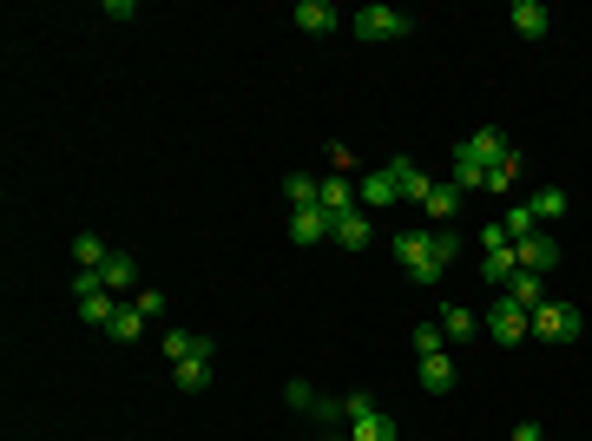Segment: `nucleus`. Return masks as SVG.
Returning a JSON list of instances; mask_svg holds the SVG:
<instances>
[{
    "mask_svg": "<svg viewBox=\"0 0 592 441\" xmlns=\"http://www.w3.org/2000/svg\"><path fill=\"white\" fill-rule=\"evenodd\" d=\"M395 257H402V270L415 277V284H441V257H435V231H402L395 237Z\"/></svg>",
    "mask_w": 592,
    "mask_h": 441,
    "instance_id": "f257e3e1",
    "label": "nucleus"
},
{
    "mask_svg": "<svg viewBox=\"0 0 592 441\" xmlns=\"http://www.w3.org/2000/svg\"><path fill=\"white\" fill-rule=\"evenodd\" d=\"M579 330H586V310H579V303H540V310H533V336H540V343H573Z\"/></svg>",
    "mask_w": 592,
    "mask_h": 441,
    "instance_id": "f03ea898",
    "label": "nucleus"
},
{
    "mask_svg": "<svg viewBox=\"0 0 592 441\" xmlns=\"http://www.w3.org/2000/svg\"><path fill=\"white\" fill-rule=\"evenodd\" d=\"M481 330H487V343L514 349V343H527V336H533V316H527V310H514L507 297H494V303H487V323H481Z\"/></svg>",
    "mask_w": 592,
    "mask_h": 441,
    "instance_id": "7ed1b4c3",
    "label": "nucleus"
},
{
    "mask_svg": "<svg viewBox=\"0 0 592 441\" xmlns=\"http://www.w3.org/2000/svg\"><path fill=\"white\" fill-rule=\"evenodd\" d=\"M395 198H402V185H395L389 165H375V172H362V178H356V205L369 211V218H375V211H389Z\"/></svg>",
    "mask_w": 592,
    "mask_h": 441,
    "instance_id": "20e7f679",
    "label": "nucleus"
},
{
    "mask_svg": "<svg viewBox=\"0 0 592 441\" xmlns=\"http://www.w3.org/2000/svg\"><path fill=\"white\" fill-rule=\"evenodd\" d=\"M356 33H362V40H402V33H408V14H395V7H362V14H356Z\"/></svg>",
    "mask_w": 592,
    "mask_h": 441,
    "instance_id": "39448f33",
    "label": "nucleus"
},
{
    "mask_svg": "<svg viewBox=\"0 0 592 441\" xmlns=\"http://www.w3.org/2000/svg\"><path fill=\"white\" fill-rule=\"evenodd\" d=\"M329 237H336V244H343V251H362V244H369V237H375V218H369V211H343V218H329Z\"/></svg>",
    "mask_w": 592,
    "mask_h": 441,
    "instance_id": "423d86ee",
    "label": "nucleus"
},
{
    "mask_svg": "<svg viewBox=\"0 0 592 441\" xmlns=\"http://www.w3.org/2000/svg\"><path fill=\"white\" fill-rule=\"evenodd\" d=\"M132 284H139V264L125 251H112L106 264H99V290H112V297H132Z\"/></svg>",
    "mask_w": 592,
    "mask_h": 441,
    "instance_id": "0eeeda50",
    "label": "nucleus"
},
{
    "mask_svg": "<svg viewBox=\"0 0 592 441\" xmlns=\"http://www.w3.org/2000/svg\"><path fill=\"white\" fill-rule=\"evenodd\" d=\"M514 257H520V270H533V277H546V270L560 264V244H553V237H527V244H514Z\"/></svg>",
    "mask_w": 592,
    "mask_h": 441,
    "instance_id": "6e6552de",
    "label": "nucleus"
},
{
    "mask_svg": "<svg viewBox=\"0 0 592 441\" xmlns=\"http://www.w3.org/2000/svg\"><path fill=\"white\" fill-rule=\"evenodd\" d=\"M507 20H514L520 40H546V27H553V14H546L540 0H514V7H507Z\"/></svg>",
    "mask_w": 592,
    "mask_h": 441,
    "instance_id": "1a4fd4ad",
    "label": "nucleus"
},
{
    "mask_svg": "<svg viewBox=\"0 0 592 441\" xmlns=\"http://www.w3.org/2000/svg\"><path fill=\"white\" fill-rule=\"evenodd\" d=\"M461 152H468L474 165H487V172H494V165H500V158H507V152H514V145L500 139L494 126H481V132H474V139H461Z\"/></svg>",
    "mask_w": 592,
    "mask_h": 441,
    "instance_id": "9d476101",
    "label": "nucleus"
},
{
    "mask_svg": "<svg viewBox=\"0 0 592 441\" xmlns=\"http://www.w3.org/2000/svg\"><path fill=\"white\" fill-rule=\"evenodd\" d=\"M389 172H395V185H402V198H415V205H428V191H435V178L421 172L415 158H389Z\"/></svg>",
    "mask_w": 592,
    "mask_h": 441,
    "instance_id": "9b49d317",
    "label": "nucleus"
},
{
    "mask_svg": "<svg viewBox=\"0 0 592 441\" xmlns=\"http://www.w3.org/2000/svg\"><path fill=\"white\" fill-rule=\"evenodd\" d=\"M461 198H468V191L454 185V178H435V191H428V205H421V211H428L435 224H448V218H461Z\"/></svg>",
    "mask_w": 592,
    "mask_h": 441,
    "instance_id": "f8f14e48",
    "label": "nucleus"
},
{
    "mask_svg": "<svg viewBox=\"0 0 592 441\" xmlns=\"http://www.w3.org/2000/svg\"><path fill=\"white\" fill-rule=\"evenodd\" d=\"M290 20H296L303 33H329V27H336L343 14H336L329 0H296V7H290Z\"/></svg>",
    "mask_w": 592,
    "mask_h": 441,
    "instance_id": "ddd939ff",
    "label": "nucleus"
},
{
    "mask_svg": "<svg viewBox=\"0 0 592 441\" xmlns=\"http://www.w3.org/2000/svg\"><path fill=\"white\" fill-rule=\"evenodd\" d=\"M165 363H191V356H211V336H191V330H165Z\"/></svg>",
    "mask_w": 592,
    "mask_h": 441,
    "instance_id": "4468645a",
    "label": "nucleus"
},
{
    "mask_svg": "<svg viewBox=\"0 0 592 441\" xmlns=\"http://www.w3.org/2000/svg\"><path fill=\"white\" fill-rule=\"evenodd\" d=\"M520 277V257H514V244H507V251H481V284H514Z\"/></svg>",
    "mask_w": 592,
    "mask_h": 441,
    "instance_id": "2eb2a0df",
    "label": "nucleus"
},
{
    "mask_svg": "<svg viewBox=\"0 0 592 441\" xmlns=\"http://www.w3.org/2000/svg\"><path fill=\"white\" fill-rule=\"evenodd\" d=\"M290 237H296V244H323V237H329V218H323V205H303V211H290Z\"/></svg>",
    "mask_w": 592,
    "mask_h": 441,
    "instance_id": "dca6fc26",
    "label": "nucleus"
},
{
    "mask_svg": "<svg viewBox=\"0 0 592 441\" xmlns=\"http://www.w3.org/2000/svg\"><path fill=\"white\" fill-rule=\"evenodd\" d=\"M500 297H507V303H514V310H540V303H546V290H540V277H533V270H520V277H514V284H507V290H500Z\"/></svg>",
    "mask_w": 592,
    "mask_h": 441,
    "instance_id": "f3484780",
    "label": "nucleus"
},
{
    "mask_svg": "<svg viewBox=\"0 0 592 441\" xmlns=\"http://www.w3.org/2000/svg\"><path fill=\"white\" fill-rule=\"evenodd\" d=\"M441 330H448V343H468V336H481V316H474L468 303H448V310H441Z\"/></svg>",
    "mask_w": 592,
    "mask_h": 441,
    "instance_id": "a211bd4d",
    "label": "nucleus"
},
{
    "mask_svg": "<svg viewBox=\"0 0 592 441\" xmlns=\"http://www.w3.org/2000/svg\"><path fill=\"white\" fill-rule=\"evenodd\" d=\"M316 205H323V218H343V211H356V185H349V178H323V198H316Z\"/></svg>",
    "mask_w": 592,
    "mask_h": 441,
    "instance_id": "6ab92c4d",
    "label": "nucleus"
},
{
    "mask_svg": "<svg viewBox=\"0 0 592 441\" xmlns=\"http://www.w3.org/2000/svg\"><path fill=\"white\" fill-rule=\"evenodd\" d=\"M79 316H86L93 330H106L112 316H119V297H112V290H86V297H79Z\"/></svg>",
    "mask_w": 592,
    "mask_h": 441,
    "instance_id": "aec40b11",
    "label": "nucleus"
},
{
    "mask_svg": "<svg viewBox=\"0 0 592 441\" xmlns=\"http://www.w3.org/2000/svg\"><path fill=\"white\" fill-rule=\"evenodd\" d=\"M527 211H533L540 224H560V218H566V191H560V185H540V191L527 198Z\"/></svg>",
    "mask_w": 592,
    "mask_h": 441,
    "instance_id": "412c9836",
    "label": "nucleus"
},
{
    "mask_svg": "<svg viewBox=\"0 0 592 441\" xmlns=\"http://www.w3.org/2000/svg\"><path fill=\"white\" fill-rule=\"evenodd\" d=\"M500 231H507V244H527V237H540V218L527 211V198H520V205H507V218H500Z\"/></svg>",
    "mask_w": 592,
    "mask_h": 441,
    "instance_id": "4be33fe9",
    "label": "nucleus"
},
{
    "mask_svg": "<svg viewBox=\"0 0 592 441\" xmlns=\"http://www.w3.org/2000/svg\"><path fill=\"white\" fill-rule=\"evenodd\" d=\"M106 336H112V343H139V336H145V316H139V303H119V316L106 323Z\"/></svg>",
    "mask_w": 592,
    "mask_h": 441,
    "instance_id": "5701e85b",
    "label": "nucleus"
},
{
    "mask_svg": "<svg viewBox=\"0 0 592 441\" xmlns=\"http://www.w3.org/2000/svg\"><path fill=\"white\" fill-rule=\"evenodd\" d=\"M283 198H290V211L316 205V198H323V178H310V172H290V178H283Z\"/></svg>",
    "mask_w": 592,
    "mask_h": 441,
    "instance_id": "b1692460",
    "label": "nucleus"
},
{
    "mask_svg": "<svg viewBox=\"0 0 592 441\" xmlns=\"http://www.w3.org/2000/svg\"><path fill=\"white\" fill-rule=\"evenodd\" d=\"M73 257H79V270H99L112 257V244H106V237H93V231H79L73 237Z\"/></svg>",
    "mask_w": 592,
    "mask_h": 441,
    "instance_id": "393cba45",
    "label": "nucleus"
},
{
    "mask_svg": "<svg viewBox=\"0 0 592 441\" xmlns=\"http://www.w3.org/2000/svg\"><path fill=\"white\" fill-rule=\"evenodd\" d=\"M421 389H435V395L454 389V363L448 356H421Z\"/></svg>",
    "mask_w": 592,
    "mask_h": 441,
    "instance_id": "a878e982",
    "label": "nucleus"
},
{
    "mask_svg": "<svg viewBox=\"0 0 592 441\" xmlns=\"http://www.w3.org/2000/svg\"><path fill=\"white\" fill-rule=\"evenodd\" d=\"M178 389H211V356H191V363H172Z\"/></svg>",
    "mask_w": 592,
    "mask_h": 441,
    "instance_id": "bb28decb",
    "label": "nucleus"
},
{
    "mask_svg": "<svg viewBox=\"0 0 592 441\" xmlns=\"http://www.w3.org/2000/svg\"><path fill=\"white\" fill-rule=\"evenodd\" d=\"M349 441H395V422L375 409V415H362V422H349Z\"/></svg>",
    "mask_w": 592,
    "mask_h": 441,
    "instance_id": "cd10ccee",
    "label": "nucleus"
},
{
    "mask_svg": "<svg viewBox=\"0 0 592 441\" xmlns=\"http://www.w3.org/2000/svg\"><path fill=\"white\" fill-rule=\"evenodd\" d=\"M454 185H461V191H487V165H474L461 145H454Z\"/></svg>",
    "mask_w": 592,
    "mask_h": 441,
    "instance_id": "c85d7f7f",
    "label": "nucleus"
},
{
    "mask_svg": "<svg viewBox=\"0 0 592 441\" xmlns=\"http://www.w3.org/2000/svg\"><path fill=\"white\" fill-rule=\"evenodd\" d=\"M415 356H448V330H441V323H421L415 330Z\"/></svg>",
    "mask_w": 592,
    "mask_h": 441,
    "instance_id": "c756f323",
    "label": "nucleus"
},
{
    "mask_svg": "<svg viewBox=\"0 0 592 441\" xmlns=\"http://www.w3.org/2000/svg\"><path fill=\"white\" fill-rule=\"evenodd\" d=\"M514 185H520V152H507L494 172H487V191H514Z\"/></svg>",
    "mask_w": 592,
    "mask_h": 441,
    "instance_id": "7c9ffc66",
    "label": "nucleus"
},
{
    "mask_svg": "<svg viewBox=\"0 0 592 441\" xmlns=\"http://www.w3.org/2000/svg\"><path fill=\"white\" fill-rule=\"evenodd\" d=\"M316 422H323V428H349V415H343V395H316Z\"/></svg>",
    "mask_w": 592,
    "mask_h": 441,
    "instance_id": "2f4dec72",
    "label": "nucleus"
},
{
    "mask_svg": "<svg viewBox=\"0 0 592 441\" xmlns=\"http://www.w3.org/2000/svg\"><path fill=\"white\" fill-rule=\"evenodd\" d=\"M132 303H139L145 323H152V316H165V297H158V290H132Z\"/></svg>",
    "mask_w": 592,
    "mask_h": 441,
    "instance_id": "473e14b6",
    "label": "nucleus"
},
{
    "mask_svg": "<svg viewBox=\"0 0 592 441\" xmlns=\"http://www.w3.org/2000/svg\"><path fill=\"white\" fill-rule=\"evenodd\" d=\"M343 415H349V422H362V415H375V395H343Z\"/></svg>",
    "mask_w": 592,
    "mask_h": 441,
    "instance_id": "72a5a7b5",
    "label": "nucleus"
},
{
    "mask_svg": "<svg viewBox=\"0 0 592 441\" xmlns=\"http://www.w3.org/2000/svg\"><path fill=\"white\" fill-rule=\"evenodd\" d=\"M454 251H461V237H454V231H435V257H441V264H454Z\"/></svg>",
    "mask_w": 592,
    "mask_h": 441,
    "instance_id": "f704fd0d",
    "label": "nucleus"
},
{
    "mask_svg": "<svg viewBox=\"0 0 592 441\" xmlns=\"http://www.w3.org/2000/svg\"><path fill=\"white\" fill-rule=\"evenodd\" d=\"M283 395H290L296 409H316V389H310V382H290V389H283Z\"/></svg>",
    "mask_w": 592,
    "mask_h": 441,
    "instance_id": "c9c22d12",
    "label": "nucleus"
},
{
    "mask_svg": "<svg viewBox=\"0 0 592 441\" xmlns=\"http://www.w3.org/2000/svg\"><path fill=\"white\" fill-rule=\"evenodd\" d=\"M507 441H546V435H540V422H520V428H514Z\"/></svg>",
    "mask_w": 592,
    "mask_h": 441,
    "instance_id": "e433bc0d",
    "label": "nucleus"
},
{
    "mask_svg": "<svg viewBox=\"0 0 592 441\" xmlns=\"http://www.w3.org/2000/svg\"><path fill=\"white\" fill-rule=\"evenodd\" d=\"M343 441H349V435H343Z\"/></svg>",
    "mask_w": 592,
    "mask_h": 441,
    "instance_id": "4c0bfd02",
    "label": "nucleus"
}]
</instances>
